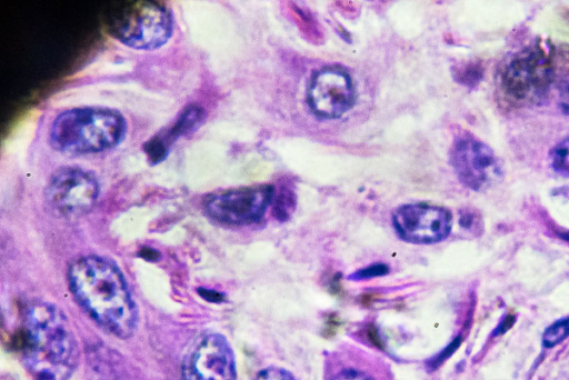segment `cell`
Returning <instances> with one entry per match:
<instances>
[{"label": "cell", "mask_w": 569, "mask_h": 380, "mask_svg": "<svg viewBox=\"0 0 569 380\" xmlns=\"http://www.w3.org/2000/svg\"><path fill=\"white\" fill-rule=\"evenodd\" d=\"M69 281L79 303L100 326L122 339L134 332L137 308L114 263L98 256L82 257L70 267Z\"/></svg>", "instance_id": "obj_1"}, {"label": "cell", "mask_w": 569, "mask_h": 380, "mask_svg": "<svg viewBox=\"0 0 569 380\" xmlns=\"http://www.w3.org/2000/svg\"><path fill=\"white\" fill-rule=\"evenodd\" d=\"M19 350L34 380H67L79 361L78 344L64 314L44 302L27 309Z\"/></svg>", "instance_id": "obj_2"}, {"label": "cell", "mask_w": 569, "mask_h": 380, "mask_svg": "<svg viewBox=\"0 0 569 380\" xmlns=\"http://www.w3.org/2000/svg\"><path fill=\"white\" fill-rule=\"evenodd\" d=\"M127 122L117 110L101 107L73 108L52 122L49 140L66 154L98 153L117 147L126 137Z\"/></svg>", "instance_id": "obj_3"}, {"label": "cell", "mask_w": 569, "mask_h": 380, "mask_svg": "<svg viewBox=\"0 0 569 380\" xmlns=\"http://www.w3.org/2000/svg\"><path fill=\"white\" fill-rule=\"evenodd\" d=\"M108 32L131 48L152 50L164 44L173 31L170 9L157 1H120L107 9Z\"/></svg>", "instance_id": "obj_4"}, {"label": "cell", "mask_w": 569, "mask_h": 380, "mask_svg": "<svg viewBox=\"0 0 569 380\" xmlns=\"http://www.w3.org/2000/svg\"><path fill=\"white\" fill-rule=\"evenodd\" d=\"M274 193V186L269 183L230 189L207 197L203 209L218 223L250 226L263 218L272 204Z\"/></svg>", "instance_id": "obj_5"}, {"label": "cell", "mask_w": 569, "mask_h": 380, "mask_svg": "<svg viewBox=\"0 0 569 380\" xmlns=\"http://www.w3.org/2000/svg\"><path fill=\"white\" fill-rule=\"evenodd\" d=\"M357 89L351 73L339 64L315 70L307 87V103L321 119H337L356 103Z\"/></svg>", "instance_id": "obj_6"}, {"label": "cell", "mask_w": 569, "mask_h": 380, "mask_svg": "<svg viewBox=\"0 0 569 380\" xmlns=\"http://www.w3.org/2000/svg\"><path fill=\"white\" fill-rule=\"evenodd\" d=\"M555 72L548 56L539 49L520 52L502 74L505 92L522 102H539L548 93Z\"/></svg>", "instance_id": "obj_7"}, {"label": "cell", "mask_w": 569, "mask_h": 380, "mask_svg": "<svg viewBox=\"0 0 569 380\" xmlns=\"http://www.w3.org/2000/svg\"><path fill=\"white\" fill-rule=\"evenodd\" d=\"M449 159L460 182L476 191L491 187L502 176L500 161L493 150L469 133L455 138Z\"/></svg>", "instance_id": "obj_8"}, {"label": "cell", "mask_w": 569, "mask_h": 380, "mask_svg": "<svg viewBox=\"0 0 569 380\" xmlns=\"http://www.w3.org/2000/svg\"><path fill=\"white\" fill-rule=\"evenodd\" d=\"M398 237L409 243L431 244L445 240L452 228V214L443 207L425 202L406 203L392 213Z\"/></svg>", "instance_id": "obj_9"}, {"label": "cell", "mask_w": 569, "mask_h": 380, "mask_svg": "<svg viewBox=\"0 0 569 380\" xmlns=\"http://www.w3.org/2000/svg\"><path fill=\"white\" fill-rule=\"evenodd\" d=\"M47 200L63 216H78L87 212L99 196L96 177L78 167H63L57 170L47 187Z\"/></svg>", "instance_id": "obj_10"}, {"label": "cell", "mask_w": 569, "mask_h": 380, "mask_svg": "<svg viewBox=\"0 0 569 380\" xmlns=\"http://www.w3.org/2000/svg\"><path fill=\"white\" fill-rule=\"evenodd\" d=\"M233 351L224 337L211 333L203 337L186 356L182 380H236Z\"/></svg>", "instance_id": "obj_11"}, {"label": "cell", "mask_w": 569, "mask_h": 380, "mask_svg": "<svg viewBox=\"0 0 569 380\" xmlns=\"http://www.w3.org/2000/svg\"><path fill=\"white\" fill-rule=\"evenodd\" d=\"M204 117L206 111L200 106L191 103L186 107L168 130L159 132L144 143L143 150L150 162L156 164L162 161L168 156L171 143L177 138L198 129Z\"/></svg>", "instance_id": "obj_12"}, {"label": "cell", "mask_w": 569, "mask_h": 380, "mask_svg": "<svg viewBox=\"0 0 569 380\" xmlns=\"http://www.w3.org/2000/svg\"><path fill=\"white\" fill-rule=\"evenodd\" d=\"M295 207L296 194L288 183L281 184L279 190L276 189L274 198L272 201V211L277 220H288L293 212Z\"/></svg>", "instance_id": "obj_13"}, {"label": "cell", "mask_w": 569, "mask_h": 380, "mask_svg": "<svg viewBox=\"0 0 569 380\" xmlns=\"http://www.w3.org/2000/svg\"><path fill=\"white\" fill-rule=\"evenodd\" d=\"M550 160L557 172L569 177V136L551 149Z\"/></svg>", "instance_id": "obj_14"}, {"label": "cell", "mask_w": 569, "mask_h": 380, "mask_svg": "<svg viewBox=\"0 0 569 380\" xmlns=\"http://www.w3.org/2000/svg\"><path fill=\"white\" fill-rule=\"evenodd\" d=\"M569 336V318L552 323L543 333L542 342L546 347H553Z\"/></svg>", "instance_id": "obj_15"}, {"label": "cell", "mask_w": 569, "mask_h": 380, "mask_svg": "<svg viewBox=\"0 0 569 380\" xmlns=\"http://www.w3.org/2000/svg\"><path fill=\"white\" fill-rule=\"evenodd\" d=\"M389 272V267L385 263H372L362 269L357 270L352 274L348 277L349 280L360 281L372 279L377 277L385 276Z\"/></svg>", "instance_id": "obj_16"}, {"label": "cell", "mask_w": 569, "mask_h": 380, "mask_svg": "<svg viewBox=\"0 0 569 380\" xmlns=\"http://www.w3.org/2000/svg\"><path fill=\"white\" fill-rule=\"evenodd\" d=\"M456 71L455 79L466 86H473L481 77L479 67L475 64L462 66L456 69Z\"/></svg>", "instance_id": "obj_17"}, {"label": "cell", "mask_w": 569, "mask_h": 380, "mask_svg": "<svg viewBox=\"0 0 569 380\" xmlns=\"http://www.w3.org/2000/svg\"><path fill=\"white\" fill-rule=\"evenodd\" d=\"M253 380H296L288 371L280 368H267L260 371Z\"/></svg>", "instance_id": "obj_18"}, {"label": "cell", "mask_w": 569, "mask_h": 380, "mask_svg": "<svg viewBox=\"0 0 569 380\" xmlns=\"http://www.w3.org/2000/svg\"><path fill=\"white\" fill-rule=\"evenodd\" d=\"M558 90L560 108L566 114H569V71L561 78Z\"/></svg>", "instance_id": "obj_19"}, {"label": "cell", "mask_w": 569, "mask_h": 380, "mask_svg": "<svg viewBox=\"0 0 569 380\" xmlns=\"http://www.w3.org/2000/svg\"><path fill=\"white\" fill-rule=\"evenodd\" d=\"M331 380H376L368 373L358 369L349 368L339 371Z\"/></svg>", "instance_id": "obj_20"}]
</instances>
